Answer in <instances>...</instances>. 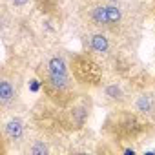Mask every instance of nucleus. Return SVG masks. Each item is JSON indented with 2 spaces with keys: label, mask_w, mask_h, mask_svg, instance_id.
Segmentation results:
<instances>
[{
  "label": "nucleus",
  "mask_w": 155,
  "mask_h": 155,
  "mask_svg": "<svg viewBox=\"0 0 155 155\" xmlns=\"http://www.w3.org/2000/svg\"><path fill=\"white\" fill-rule=\"evenodd\" d=\"M38 79L42 81V88L46 97L53 102L55 108H66L73 104L75 86L79 84L75 77L69 75V64L60 53L49 55L40 68H37Z\"/></svg>",
  "instance_id": "nucleus-1"
},
{
  "label": "nucleus",
  "mask_w": 155,
  "mask_h": 155,
  "mask_svg": "<svg viewBox=\"0 0 155 155\" xmlns=\"http://www.w3.org/2000/svg\"><path fill=\"white\" fill-rule=\"evenodd\" d=\"M28 126L18 115H8L2 117V148L4 153L9 150H22V144L28 137Z\"/></svg>",
  "instance_id": "nucleus-2"
},
{
  "label": "nucleus",
  "mask_w": 155,
  "mask_h": 155,
  "mask_svg": "<svg viewBox=\"0 0 155 155\" xmlns=\"http://www.w3.org/2000/svg\"><path fill=\"white\" fill-rule=\"evenodd\" d=\"M73 77L79 84L88 86H99L102 79V69L95 62V58L90 55H77L73 58Z\"/></svg>",
  "instance_id": "nucleus-3"
},
{
  "label": "nucleus",
  "mask_w": 155,
  "mask_h": 155,
  "mask_svg": "<svg viewBox=\"0 0 155 155\" xmlns=\"http://www.w3.org/2000/svg\"><path fill=\"white\" fill-rule=\"evenodd\" d=\"M20 75L17 69H11L9 66L2 68V73H0V108H2V113L8 111L20 91Z\"/></svg>",
  "instance_id": "nucleus-4"
},
{
  "label": "nucleus",
  "mask_w": 155,
  "mask_h": 155,
  "mask_svg": "<svg viewBox=\"0 0 155 155\" xmlns=\"http://www.w3.org/2000/svg\"><path fill=\"white\" fill-rule=\"evenodd\" d=\"M110 2L104 0H90L81 9V18L90 29H110V15H108Z\"/></svg>",
  "instance_id": "nucleus-5"
},
{
  "label": "nucleus",
  "mask_w": 155,
  "mask_h": 155,
  "mask_svg": "<svg viewBox=\"0 0 155 155\" xmlns=\"http://www.w3.org/2000/svg\"><path fill=\"white\" fill-rule=\"evenodd\" d=\"M84 44L93 58H108L111 55V40L104 29H90L84 35Z\"/></svg>",
  "instance_id": "nucleus-6"
},
{
  "label": "nucleus",
  "mask_w": 155,
  "mask_h": 155,
  "mask_svg": "<svg viewBox=\"0 0 155 155\" xmlns=\"http://www.w3.org/2000/svg\"><path fill=\"white\" fill-rule=\"evenodd\" d=\"M130 110L146 120H155V90H144L130 101Z\"/></svg>",
  "instance_id": "nucleus-7"
},
{
  "label": "nucleus",
  "mask_w": 155,
  "mask_h": 155,
  "mask_svg": "<svg viewBox=\"0 0 155 155\" xmlns=\"http://www.w3.org/2000/svg\"><path fill=\"white\" fill-rule=\"evenodd\" d=\"M20 151L26 155H48L53 151V148H51V140H48L44 135H29L28 133Z\"/></svg>",
  "instance_id": "nucleus-8"
},
{
  "label": "nucleus",
  "mask_w": 155,
  "mask_h": 155,
  "mask_svg": "<svg viewBox=\"0 0 155 155\" xmlns=\"http://www.w3.org/2000/svg\"><path fill=\"white\" fill-rule=\"evenodd\" d=\"M104 99L113 102V104H124L128 101V95H126V90L122 88L120 82H110L104 86Z\"/></svg>",
  "instance_id": "nucleus-9"
},
{
  "label": "nucleus",
  "mask_w": 155,
  "mask_h": 155,
  "mask_svg": "<svg viewBox=\"0 0 155 155\" xmlns=\"http://www.w3.org/2000/svg\"><path fill=\"white\" fill-rule=\"evenodd\" d=\"M2 4H4V13L22 15L31 8L33 0H2Z\"/></svg>",
  "instance_id": "nucleus-10"
},
{
  "label": "nucleus",
  "mask_w": 155,
  "mask_h": 155,
  "mask_svg": "<svg viewBox=\"0 0 155 155\" xmlns=\"http://www.w3.org/2000/svg\"><path fill=\"white\" fill-rule=\"evenodd\" d=\"M31 84H29V90L33 91V93H37L38 90H40V86H42V81L40 79H33V81H29Z\"/></svg>",
  "instance_id": "nucleus-11"
}]
</instances>
